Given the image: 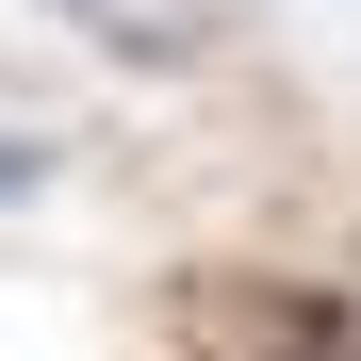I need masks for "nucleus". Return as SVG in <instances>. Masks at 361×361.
Instances as JSON below:
<instances>
[{
    "label": "nucleus",
    "mask_w": 361,
    "mask_h": 361,
    "mask_svg": "<svg viewBox=\"0 0 361 361\" xmlns=\"http://www.w3.org/2000/svg\"><path fill=\"white\" fill-rule=\"evenodd\" d=\"M279 361H361V312H295V345Z\"/></svg>",
    "instance_id": "1"
},
{
    "label": "nucleus",
    "mask_w": 361,
    "mask_h": 361,
    "mask_svg": "<svg viewBox=\"0 0 361 361\" xmlns=\"http://www.w3.org/2000/svg\"><path fill=\"white\" fill-rule=\"evenodd\" d=\"M33 180H49V148H33V132H0V197H33Z\"/></svg>",
    "instance_id": "2"
}]
</instances>
